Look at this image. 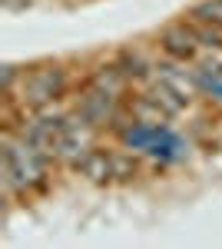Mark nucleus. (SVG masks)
I'll list each match as a JSON object with an SVG mask.
<instances>
[{
  "mask_svg": "<svg viewBox=\"0 0 222 249\" xmlns=\"http://www.w3.org/2000/svg\"><path fill=\"white\" fill-rule=\"evenodd\" d=\"M126 80H130V73L123 70V63H106V67H100V70L93 73L90 87H96V90H103V93L120 96L123 90H126Z\"/></svg>",
  "mask_w": 222,
  "mask_h": 249,
  "instance_id": "obj_5",
  "label": "nucleus"
},
{
  "mask_svg": "<svg viewBox=\"0 0 222 249\" xmlns=\"http://www.w3.org/2000/svg\"><path fill=\"white\" fill-rule=\"evenodd\" d=\"M63 87H67L63 70H56V67H37V70L23 73L20 93H23V103H27L30 110H37V107H43V103H53V100H60Z\"/></svg>",
  "mask_w": 222,
  "mask_h": 249,
  "instance_id": "obj_2",
  "label": "nucleus"
},
{
  "mask_svg": "<svg viewBox=\"0 0 222 249\" xmlns=\"http://www.w3.org/2000/svg\"><path fill=\"white\" fill-rule=\"evenodd\" d=\"M133 116H136V123H146V126H159V123L169 120L166 110H163L156 100H149V96H139V100L133 103Z\"/></svg>",
  "mask_w": 222,
  "mask_h": 249,
  "instance_id": "obj_8",
  "label": "nucleus"
},
{
  "mask_svg": "<svg viewBox=\"0 0 222 249\" xmlns=\"http://www.w3.org/2000/svg\"><path fill=\"white\" fill-rule=\"evenodd\" d=\"M159 43H163V50H166L172 60H199L203 57V40H199V34H196V27L192 23H186V20H179V23H169L166 30H163V37H159Z\"/></svg>",
  "mask_w": 222,
  "mask_h": 249,
  "instance_id": "obj_3",
  "label": "nucleus"
},
{
  "mask_svg": "<svg viewBox=\"0 0 222 249\" xmlns=\"http://www.w3.org/2000/svg\"><path fill=\"white\" fill-rule=\"evenodd\" d=\"M212 57H216V63L222 67V50H212Z\"/></svg>",
  "mask_w": 222,
  "mask_h": 249,
  "instance_id": "obj_12",
  "label": "nucleus"
},
{
  "mask_svg": "<svg viewBox=\"0 0 222 249\" xmlns=\"http://www.w3.org/2000/svg\"><path fill=\"white\" fill-rule=\"evenodd\" d=\"M76 170L83 173L86 179H93V183H103V179H110V153H103V150L93 146L90 153L76 163Z\"/></svg>",
  "mask_w": 222,
  "mask_h": 249,
  "instance_id": "obj_6",
  "label": "nucleus"
},
{
  "mask_svg": "<svg viewBox=\"0 0 222 249\" xmlns=\"http://www.w3.org/2000/svg\"><path fill=\"white\" fill-rule=\"evenodd\" d=\"M149 100H156V103H159V107H163V110H166V116H176V113H183V107H186V100L179 93H176V90H172V87H169L166 80H156V83H153V87H149Z\"/></svg>",
  "mask_w": 222,
  "mask_h": 249,
  "instance_id": "obj_7",
  "label": "nucleus"
},
{
  "mask_svg": "<svg viewBox=\"0 0 222 249\" xmlns=\"http://www.w3.org/2000/svg\"><path fill=\"white\" fill-rule=\"evenodd\" d=\"M192 20H205V23H219L222 27V0H203L192 10Z\"/></svg>",
  "mask_w": 222,
  "mask_h": 249,
  "instance_id": "obj_11",
  "label": "nucleus"
},
{
  "mask_svg": "<svg viewBox=\"0 0 222 249\" xmlns=\"http://www.w3.org/2000/svg\"><path fill=\"white\" fill-rule=\"evenodd\" d=\"M192 27H196V34H199V40H203L205 50H222V27H219V23L192 20Z\"/></svg>",
  "mask_w": 222,
  "mask_h": 249,
  "instance_id": "obj_10",
  "label": "nucleus"
},
{
  "mask_svg": "<svg viewBox=\"0 0 222 249\" xmlns=\"http://www.w3.org/2000/svg\"><path fill=\"white\" fill-rule=\"evenodd\" d=\"M136 176V160L123 150H113L110 153V179H130Z\"/></svg>",
  "mask_w": 222,
  "mask_h": 249,
  "instance_id": "obj_9",
  "label": "nucleus"
},
{
  "mask_svg": "<svg viewBox=\"0 0 222 249\" xmlns=\"http://www.w3.org/2000/svg\"><path fill=\"white\" fill-rule=\"evenodd\" d=\"M47 160L50 156L40 153L27 136L7 130L3 133V196L10 199L17 193L30 190L34 183H40L47 173Z\"/></svg>",
  "mask_w": 222,
  "mask_h": 249,
  "instance_id": "obj_1",
  "label": "nucleus"
},
{
  "mask_svg": "<svg viewBox=\"0 0 222 249\" xmlns=\"http://www.w3.org/2000/svg\"><path fill=\"white\" fill-rule=\"evenodd\" d=\"M116 100L120 96H113V93H103V90H96V87H90L86 93L80 96V113L90 120L93 126L100 130V126H110L113 120H116V113H120V107H116Z\"/></svg>",
  "mask_w": 222,
  "mask_h": 249,
  "instance_id": "obj_4",
  "label": "nucleus"
}]
</instances>
